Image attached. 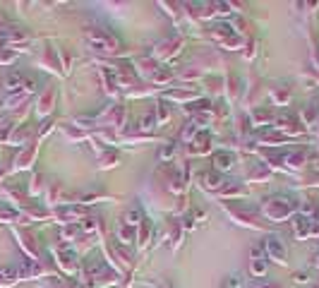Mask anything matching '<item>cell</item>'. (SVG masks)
I'll list each match as a JSON object with an SVG mask.
<instances>
[{
	"instance_id": "obj_7",
	"label": "cell",
	"mask_w": 319,
	"mask_h": 288,
	"mask_svg": "<svg viewBox=\"0 0 319 288\" xmlns=\"http://www.w3.org/2000/svg\"><path fill=\"white\" fill-rule=\"evenodd\" d=\"M53 255H55V259H58V266L65 274H77V272H79L77 255H74V252H70V247H65V245H58V247H53Z\"/></svg>"
},
{
	"instance_id": "obj_19",
	"label": "cell",
	"mask_w": 319,
	"mask_h": 288,
	"mask_svg": "<svg viewBox=\"0 0 319 288\" xmlns=\"http://www.w3.org/2000/svg\"><path fill=\"white\" fill-rule=\"evenodd\" d=\"M245 192H247V187L240 183V180H228V183L218 190V195H221L223 200H233V197H243Z\"/></svg>"
},
{
	"instance_id": "obj_23",
	"label": "cell",
	"mask_w": 319,
	"mask_h": 288,
	"mask_svg": "<svg viewBox=\"0 0 319 288\" xmlns=\"http://www.w3.org/2000/svg\"><path fill=\"white\" fill-rule=\"evenodd\" d=\"M19 281V274H17V266H3L0 269V288H10Z\"/></svg>"
},
{
	"instance_id": "obj_41",
	"label": "cell",
	"mask_w": 319,
	"mask_h": 288,
	"mask_svg": "<svg viewBox=\"0 0 319 288\" xmlns=\"http://www.w3.org/2000/svg\"><path fill=\"white\" fill-rule=\"evenodd\" d=\"M173 156H175V144L166 142V144L158 147V161H171Z\"/></svg>"
},
{
	"instance_id": "obj_2",
	"label": "cell",
	"mask_w": 319,
	"mask_h": 288,
	"mask_svg": "<svg viewBox=\"0 0 319 288\" xmlns=\"http://www.w3.org/2000/svg\"><path fill=\"white\" fill-rule=\"evenodd\" d=\"M87 44L96 53H111L113 55V53L120 51V39L115 36V34H111V31L98 29V27L87 31Z\"/></svg>"
},
{
	"instance_id": "obj_48",
	"label": "cell",
	"mask_w": 319,
	"mask_h": 288,
	"mask_svg": "<svg viewBox=\"0 0 319 288\" xmlns=\"http://www.w3.org/2000/svg\"><path fill=\"white\" fill-rule=\"evenodd\" d=\"M166 99H178V101H190V99H197V94L194 91H171V94L166 96Z\"/></svg>"
},
{
	"instance_id": "obj_1",
	"label": "cell",
	"mask_w": 319,
	"mask_h": 288,
	"mask_svg": "<svg viewBox=\"0 0 319 288\" xmlns=\"http://www.w3.org/2000/svg\"><path fill=\"white\" fill-rule=\"evenodd\" d=\"M295 202L290 200V197H281V195H276V197H269L264 204H262V216H267L269 221H286L288 216L295 214Z\"/></svg>"
},
{
	"instance_id": "obj_28",
	"label": "cell",
	"mask_w": 319,
	"mask_h": 288,
	"mask_svg": "<svg viewBox=\"0 0 319 288\" xmlns=\"http://www.w3.org/2000/svg\"><path fill=\"white\" fill-rule=\"evenodd\" d=\"M151 233H154V223L149 221V219H144V221L139 223V236H137L139 247H147V243L151 240Z\"/></svg>"
},
{
	"instance_id": "obj_16",
	"label": "cell",
	"mask_w": 319,
	"mask_h": 288,
	"mask_svg": "<svg viewBox=\"0 0 319 288\" xmlns=\"http://www.w3.org/2000/svg\"><path fill=\"white\" fill-rule=\"evenodd\" d=\"M24 77H27V74H22L19 70H12V72H8L5 77H3V89H5L8 94H17V91H22Z\"/></svg>"
},
{
	"instance_id": "obj_27",
	"label": "cell",
	"mask_w": 319,
	"mask_h": 288,
	"mask_svg": "<svg viewBox=\"0 0 319 288\" xmlns=\"http://www.w3.org/2000/svg\"><path fill=\"white\" fill-rule=\"evenodd\" d=\"M15 120L12 118H0V142L3 144H8L10 137H12V132H15Z\"/></svg>"
},
{
	"instance_id": "obj_45",
	"label": "cell",
	"mask_w": 319,
	"mask_h": 288,
	"mask_svg": "<svg viewBox=\"0 0 319 288\" xmlns=\"http://www.w3.org/2000/svg\"><path fill=\"white\" fill-rule=\"evenodd\" d=\"M41 190H44V176H41V173H34L31 185H29V195H38Z\"/></svg>"
},
{
	"instance_id": "obj_47",
	"label": "cell",
	"mask_w": 319,
	"mask_h": 288,
	"mask_svg": "<svg viewBox=\"0 0 319 288\" xmlns=\"http://www.w3.org/2000/svg\"><path fill=\"white\" fill-rule=\"evenodd\" d=\"M240 286H243V279H240L237 274H230L228 279L221 281V286H218V288H240Z\"/></svg>"
},
{
	"instance_id": "obj_34",
	"label": "cell",
	"mask_w": 319,
	"mask_h": 288,
	"mask_svg": "<svg viewBox=\"0 0 319 288\" xmlns=\"http://www.w3.org/2000/svg\"><path fill=\"white\" fill-rule=\"evenodd\" d=\"M144 221V216H142V212L137 207H132V209H127L125 214H123V223H127L130 228H134V226H139V223Z\"/></svg>"
},
{
	"instance_id": "obj_39",
	"label": "cell",
	"mask_w": 319,
	"mask_h": 288,
	"mask_svg": "<svg viewBox=\"0 0 319 288\" xmlns=\"http://www.w3.org/2000/svg\"><path fill=\"white\" fill-rule=\"evenodd\" d=\"M46 195H48V202H51V204H60V197H63V185H60V183H51V185H48V190H46Z\"/></svg>"
},
{
	"instance_id": "obj_51",
	"label": "cell",
	"mask_w": 319,
	"mask_h": 288,
	"mask_svg": "<svg viewBox=\"0 0 319 288\" xmlns=\"http://www.w3.org/2000/svg\"><path fill=\"white\" fill-rule=\"evenodd\" d=\"M228 96H230V99H235V96H237V77H230V82H228Z\"/></svg>"
},
{
	"instance_id": "obj_14",
	"label": "cell",
	"mask_w": 319,
	"mask_h": 288,
	"mask_svg": "<svg viewBox=\"0 0 319 288\" xmlns=\"http://www.w3.org/2000/svg\"><path fill=\"white\" fill-rule=\"evenodd\" d=\"M38 65L48 70V72H55V74H63L60 70V58H58V51H53V48H44V53L38 55Z\"/></svg>"
},
{
	"instance_id": "obj_37",
	"label": "cell",
	"mask_w": 319,
	"mask_h": 288,
	"mask_svg": "<svg viewBox=\"0 0 319 288\" xmlns=\"http://www.w3.org/2000/svg\"><path fill=\"white\" fill-rule=\"evenodd\" d=\"M271 99H274V104L276 106H288V101H290V89L283 84L281 89L276 87L274 91H271Z\"/></svg>"
},
{
	"instance_id": "obj_17",
	"label": "cell",
	"mask_w": 319,
	"mask_h": 288,
	"mask_svg": "<svg viewBox=\"0 0 319 288\" xmlns=\"http://www.w3.org/2000/svg\"><path fill=\"white\" fill-rule=\"evenodd\" d=\"M123 120H125V108L123 106H108L104 113V125L106 127H115L118 130L123 125Z\"/></svg>"
},
{
	"instance_id": "obj_6",
	"label": "cell",
	"mask_w": 319,
	"mask_h": 288,
	"mask_svg": "<svg viewBox=\"0 0 319 288\" xmlns=\"http://www.w3.org/2000/svg\"><path fill=\"white\" fill-rule=\"evenodd\" d=\"M264 252H267V257L276 264H288V250H286V245L278 236H269L267 238V245H264Z\"/></svg>"
},
{
	"instance_id": "obj_33",
	"label": "cell",
	"mask_w": 319,
	"mask_h": 288,
	"mask_svg": "<svg viewBox=\"0 0 319 288\" xmlns=\"http://www.w3.org/2000/svg\"><path fill=\"white\" fill-rule=\"evenodd\" d=\"M317 120H319V108H314V106H307V108L300 113V123L307 127L317 125Z\"/></svg>"
},
{
	"instance_id": "obj_25",
	"label": "cell",
	"mask_w": 319,
	"mask_h": 288,
	"mask_svg": "<svg viewBox=\"0 0 319 288\" xmlns=\"http://www.w3.org/2000/svg\"><path fill=\"white\" fill-rule=\"evenodd\" d=\"M137 70H139L144 77H154L156 72H158V63H156L154 58H142V60H137Z\"/></svg>"
},
{
	"instance_id": "obj_54",
	"label": "cell",
	"mask_w": 319,
	"mask_h": 288,
	"mask_svg": "<svg viewBox=\"0 0 319 288\" xmlns=\"http://www.w3.org/2000/svg\"><path fill=\"white\" fill-rule=\"evenodd\" d=\"M252 288H278L276 283H269V281H257Z\"/></svg>"
},
{
	"instance_id": "obj_4",
	"label": "cell",
	"mask_w": 319,
	"mask_h": 288,
	"mask_svg": "<svg viewBox=\"0 0 319 288\" xmlns=\"http://www.w3.org/2000/svg\"><path fill=\"white\" fill-rule=\"evenodd\" d=\"M226 212H228L237 223L243 226H250V228H264V221H262V214L254 212V209H243V207H233V204H226Z\"/></svg>"
},
{
	"instance_id": "obj_38",
	"label": "cell",
	"mask_w": 319,
	"mask_h": 288,
	"mask_svg": "<svg viewBox=\"0 0 319 288\" xmlns=\"http://www.w3.org/2000/svg\"><path fill=\"white\" fill-rule=\"evenodd\" d=\"M118 238H120V243L130 245V243L134 240V228H130L127 223H123V221H120V223H118Z\"/></svg>"
},
{
	"instance_id": "obj_9",
	"label": "cell",
	"mask_w": 319,
	"mask_h": 288,
	"mask_svg": "<svg viewBox=\"0 0 319 288\" xmlns=\"http://www.w3.org/2000/svg\"><path fill=\"white\" fill-rule=\"evenodd\" d=\"M180 46H183V39L180 36H171L161 41V44L154 48V60H171L180 53Z\"/></svg>"
},
{
	"instance_id": "obj_57",
	"label": "cell",
	"mask_w": 319,
	"mask_h": 288,
	"mask_svg": "<svg viewBox=\"0 0 319 288\" xmlns=\"http://www.w3.org/2000/svg\"><path fill=\"white\" fill-rule=\"evenodd\" d=\"M10 170L5 168V166H0V183H3V180H5V176H8Z\"/></svg>"
},
{
	"instance_id": "obj_21",
	"label": "cell",
	"mask_w": 319,
	"mask_h": 288,
	"mask_svg": "<svg viewBox=\"0 0 319 288\" xmlns=\"http://www.w3.org/2000/svg\"><path fill=\"white\" fill-rule=\"evenodd\" d=\"M27 101H29V94L17 91V94H10L8 99L3 101V106H0V108H3V111H17V108H19V106H24Z\"/></svg>"
},
{
	"instance_id": "obj_20",
	"label": "cell",
	"mask_w": 319,
	"mask_h": 288,
	"mask_svg": "<svg viewBox=\"0 0 319 288\" xmlns=\"http://www.w3.org/2000/svg\"><path fill=\"white\" fill-rule=\"evenodd\" d=\"M233 163H235V156L230 154V151H216V154H214V170H216V173H221V170H230V168H233Z\"/></svg>"
},
{
	"instance_id": "obj_55",
	"label": "cell",
	"mask_w": 319,
	"mask_h": 288,
	"mask_svg": "<svg viewBox=\"0 0 319 288\" xmlns=\"http://www.w3.org/2000/svg\"><path fill=\"white\" fill-rule=\"evenodd\" d=\"M254 53H257V51H254V44H250V46H247L245 58H247V60H252V58H254Z\"/></svg>"
},
{
	"instance_id": "obj_32",
	"label": "cell",
	"mask_w": 319,
	"mask_h": 288,
	"mask_svg": "<svg viewBox=\"0 0 319 288\" xmlns=\"http://www.w3.org/2000/svg\"><path fill=\"white\" fill-rule=\"evenodd\" d=\"M84 236V231H82V226H65V228L60 231V238L63 240H67V243H72V240H79V238Z\"/></svg>"
},
{
	"instance_id": "obj_31",
	"label": "cell",
	"mask_w": 319,
	"mask_h": 288,
	"mask_svg": "<svg viewBox=\"0 0 319 288\" xmlns=\"http://www.w3.org/2000/svg\"><path fill=\"white\" fill-rule=\"evenodd\" d=\"M115 163H118V151L115 149H104L98 154V166L101 168H108V166H115Z\"/></svg>"
},
{
	"instance_id": "obj_12",
	"label": "cell",
	"mask_w": 319,
	"mask_h": 288,
	"mask_svg": "<svg viewBox=\"0 0 319 288\" xmlns=\"http://www.w3.org/2000/svg\"><path fill=\"white\" fill-rule=\"evenodd\" d=\"M34 161H36V144H29V147L19 149V154L15 156V161H12V173H17V170H29L31 166H34Z\"/></svg>"
},
{
	"instance_id": "obj_43",
	"label": "cell",
	"mask_w": 319,
	"mask_h": 288,
	"mask_svg": "<svg viewBox=\"0 0 319 288\" xmlns=\"http://www.w3.org/2000/svg\"><path fill=\"white\" fill-rule=\"evenodd\" d=\"M168 118H171V108L166 106V101H158V108H156V123L161 125V123H166Z\"/></svg>"
},
{
	"instance_id": "obj_58",
	"label": "cell",
	"mask_w": 319,
	"mask_h": 288,
	"mask_svg": "<svg viewBox=\"0 0 319 288\" xmlns=\"http://www.w3.org/2000/svg\"><path fill=\"white\" fill-rule=\"evenodd\" d=\"M317 130H319V120H317Z\"/></svg>"
},
{
	"instance_id": "obj_49",
	"label": "cell",
	"mask_w": 319,
	"mask_h": 288,
	"mask_svg": "<svg viewBox=\"0 0 319 288\" xmlns=\"http://www.w3.org/2000/svg\"><path fill=\"white\" fill-rule=\"evenodd\" d=\"M156 127V116L151 113V116H147V118H142V123H139V130L142 132H151Z\"/></svg>"
},
{
	"instance_id": "obj_8",
	"label": "cell",
	"mask_w": 319,
	"mask_h": 288,
	"mask_svg": "<svg viewBox=\"0 0 319 288\" xmlns=\"http://www.w3.org/2000/svg\"><path fill=\"white\" fill-rule=\"evenodd\" d=\"M53 216L58 219L60 223H70V226H74V223H79L87 219V212H84L82 207H70V204H60V207H55V212H53Z\"/></svg>"
},
{
	"instance_id": "obj_22",
	"label": "cell",
	"mask_w": 319,
	"mask_h": 288,
	"mask_svg": "<svg viewBox=\"0 0 319 288\" xmlns=\"http://www.w3.org/2000/svg\"><path fill=\"white\" fill-rule=\"evenodd\" d=\"M209 149H211V137L209 135H197L192 142V147L187 149L192 156H200V154H207Z\"/></svg>"
},
{
	"instance_id": "obj_53",
	"label": "cell",
	"mask_w": 319,
	"mask_h": 288,
	"mask_svg": "<svg viewBox=\"0 0 319 288\" xmlns=\"http://www.w3.org/2000/svg\"><path fill=\"white\" fill-rule=\"evenodd\" d=\"M293 281H295V283H307L310 276H307V272H295L293 274Z\"/></svg>"
},
{
	"instance_id": "obj_24",
	"label": "cell",
	"mask_w": 319,
	"mask_h": 288,
	"mask_svg": "<svg viewBox=\"0 0 319 288\" xmlns=\"http://www.w3.org/2000/svg\"><path fill=\"white\" fill-rule=\"evenodd\" d=\"M283 163L288 168H303L305 163H307V151H290V154L283 156Z\"/></svg>"
},
{
	"instance_id": "obj_52",
	"label": "cell",
	"mask_w": 319,
	"mask_h": 288,
	"mask_svg": "<svg viewBox=\"0 0 319 288\" xmlns=\"http://www.w3.org/2000/svg\"><path fill=\"white\" fill-rule=\"evenodd\" d=\"M115 252H118V257L123 259V262H130V257H132V255H130V250L120 247V245H115Z\"/></svg>"
},
{
	"instance_id": "obj_10",
	"label": "cell",
	"mask_w": 319,
	"mask_h": 288,
	"mask_svg": "<svg viewBox=\"0 0 319 288\" xmlns=\"http://www.w3.org/2000/svg\"><path fill=\"white\" fill-rule=\"evenodd\" d=\"M12 233H15L17 243H19V247L24 250V255L31 259V262H38V247H36V240H34V236H31L29 231L24 228H12Z\"/></svg>"
},
{
	"instance_id": "obj_30",
	"label": "cell",
	"mask_w": 319,
	"mask_h": 288,
	"mask_svg": "<svg viewBox=\"0 0 319 288\" xmlns=\"http://www.w3.org/2000/svg\"><path fill=\"white\" fill-rule=\"evenodd\" d=\"M22 221V214L15 207H0V223H17Z\"/></svg>"
},
{
	"instance_id": "obj_13",
	"label": "cell",
	"mask_w": 319,
	"mask_h": 288,
	"mask_svg": "<svg viewBox=\"0 0 319 288\" xmlns=\"http://www.w3.org/2000/svg\"><path fill=\"white\" fill-rule=\"evenodd\" d=\"M276 127H278L283 135H300L303 132V123H300V118L288 116V113H283V116L276 118Z\"/></svg>"
},
{
	"instance_id": "obj_35",
	"label": "cell",
	"mask_w": 319,
	"mask_h": 288,
	"mask_svg": "<svg viewBox=\"0 0 319 288\" xmlns=\"http://www.w3.org/2000/svg\"><path fill=\"white\" fill-rule=\"evenodd\" d=\"M60 130H63V135H65L70 142H84L87 140V132L77 130V125H60Z\"/></svg>"
},
{
	"instance_id": "obj_40",
	"label": "cell",
	"mask_w": 319,
	"mask_h": 288,
	"mask_svg": "<svg viewBox=\"0 0 319 288\" xmlns=\"http://www.w3.org/2000/svg\"><path fill=\"white\" fill-rule=\"evenodd\" d=\"M197 130H200V125H197V123H187L185 127H183V130H180V140L183 142H192L194 137H197Z\"/></svg>"
},
{
	"instance_id": "obj_11",
	"label": "cell",
	"mask_w": 319,
	"mask_h": 288,
	"mask_svg": "<svg viewBox=\"0 0 319 288\" xmlns=\"http://www.w3.org/2000/svg\"><path fill=\"white\" fill-rule=\"evenodd\" d=\"M17 274H19V281H31V279H44L46 274H48V269L41 262L24 259L22 264H17Z\"/></svg>"
},
{
	"instance_id": "obj_26",
	"label": "cell",
	"mask_w": 319,
	"mask_h": 288,
	"mask_svg": "<svg viewBox=\"0 0 319 288\" xmlns=\"http://www.w3.org/2000/svg\"><path fill=\"white\" fill-rule=\"evenodd\" d=\"M29 137H31V135H29V130H27V127L17 125L8 144H10V147H24V144H29Z\"/></svg>"
},
{
	"instance_id": "obj_46",
	"label": "cell",
	"mask_w": 319,
	"mask_h": 288,
	"mask_svg": "<svg viewBox=\"0 0 319 288\" xmlns=\"http://www.w3.org/2000/svg\"><path fill=\"white\" fill-rule=\"evenodd\" d=\"M247 178H250V180H254V178H257V180H269V178H271V170H269L267 166H260V168H254Z\"/></svg>"
},
{
	"instance_id": "obj_5",
	"label": "cell",
	"mask_w": 319,
	"mask_h": 288,
	"mask_svg": "<svg viewBox=\"0 0 319 288\" xmlns=\"http://www.w3.org/2000/svg\"><path fill=\"white\" fill-rule=\"evenodd\" d=\"M293 233H295L297 240H307V238H314L319 236V223L317 219H312V216H295V221H293Z\"/></svg>"
},
{
	"instance_id": "obj_56",
	"label": "cell",
	"mask_w": 319,
	"mask_h": 288,
	"mask_svg": "<svg viewBox=\"0 0 319 288\" xmlns=\"http://www.w3.org/2000/svg\"><path fill=\"white\" fill-rule=\"evenodd\" d=\"M312 266H317V269H319V250L312 255Z\"/></svg>"
},
{
	"instance_id": "obj_15",
	"label": "cell",
	"mask_w": 319,
	"mask_h": 288,
	"mask_svg": "<svg viewBox=\"0 0 319 288\" xmlns=\"http://www.w3.org/2000/svg\"><path fill=\"white\" fill-rule=\"evenodd\" d=\"M53 106H55V89H46L44 94L38 96V101H36V116L38 118H46L48 113L53 111Z\"/></svg>"
},
{
	"instance_id": "obj_18",
	"label": "cell",
	"mask_w": 319,
	"mask_h": 288,
	"mask_svg": "<svg viewBox=\"0 0 319 288\" xmlns=\"http://www.w3.org/2000/svg\"><path fill=\"white\" fill-rule=\"evenodd\" d=\"M200 185L204 190H211V192H218L226 185V180L221 178V173H216V170H207V173H202L200 176Z\"/></svg>"
},
{
	"instance_id": "obj_50",
	"label": "cell",
	"mask_w": 319,
	"mask_h": 288,
	"mask_svg": "<svg viewBox=\"0 0 319 288\" xmlns=\"http://www.w3.org/2000/svg\"><path fill=\"white\" fill-rule=\"evenodd\" d=\"M53 130V120H44V123H41V127H38V137H46V135L51 132Z\"/></svg>"
},
{
	"instance_id": "obj_36",
	"label": "cell",
	"mask_w": 319,
	"mask_h": 288,
	"mask_svg": "<svg viewBox=\"0 0 319 288\" xmlns=\"http://www.w3.org/2000/svg\"><path fill=\"white\" fill-rule=\"evenodd\" d=\"M250 274L252 276H264L267 274V259L264 257H250Z\"/></svg>"
},
{
	"instance_id": "obj_29",
	"label": "cell",
	"mask_w": 319,
	"mask_h": 288,
	"mask_svg": "<svg viewBox=\"0 0 319 288\" xmlns=\"http://www.w3.org/2000/svg\"><path fill=\"white\" fill-rule=\"evenodd\" d=\"M252 123L254 125H271L274 123V111H269V108H257L252 113Z\"/></svg>"
},
{
	"instance_id": "obj_42",
	"label": "cell",
	"mask_w": 319,
	"mask_h": 288,
	"mask_svg": "<svg viewBox=\"0 0 319 288\" xmlns=\"http://www.w3.org/2000/svg\"><path fill=\"white\" fill-rule=\"evenodd\" d=\"M171 80H173V72L168 70V67H158V72L151 77L154 84H166V82H171Z\"/></svg>"
},
{
	"instance_id": "obj_44",
	"label": "cell",
	"mask_w": 319,
	"mask_h": 288,
	"mask_svg": "<svg viewBox=\"0 0 319 288\" xmlns=\"http://www.w3.org/2000/svg\"><path fill=\"white\" fill-rule=\"evenodd\" d=\"M17 60V51L12 48H0V65H12Z\"/></svg>"
},
{
	"instance_id": "obj_3",
	"label": "cell",
	"mask_w": 319,
	"mask_h": 288,
	"mask_svg": "<svg viewBox=\"0 0 319 288\" xmlns=\"http://www.w3.org/2000/svg\"><path fill=\"white\" fill-rule=\"evenodd\" d=\"M87 281H89L94 288H104V286H113V283H118V274L108 269L106 262L101 259H94L87 264Z\"/></svg>"
}]
</instances>
